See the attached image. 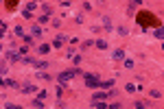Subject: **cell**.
Here are the masks:
<instances>
[{
    "label": "cell",
    "instance_id": "obj_9",
    "mask_svg": "<svg viewBox=\"0 0 164 109\" xmlns=\"http://www.w3.org/2000/svg\"><path fill=\"white\" fill-rule=\"evenodd\" d=\"M31 105H33L35 109H42V107H46V105H44V98H39V96H37V98H33V100H31Z\"/></svg>",
    "mask_w": 164,
    "mask_h": 109
},
{
    "label": "cell",
    "instance_id": "obj_4",
    "mask_svg": "<svg viewBox=\"0 0 164 109\" xmlns=\"http://www.w3.org/2000/svg\"><path fill=\"white\" fill-rule=\"evenodd\" d=\"M109 98V92H94V94H92V100H107Z\"/></svg>",
    "mask_w": 164,
    "mask_h": 109
},
{
    "label": "cell",
    "instance_id": "obj_1",
    "mask_svg": "<svg viewBox=\"0 0 164 109\" xmlns=\"http://www.w3.org/2000/svg\"><path fill=\"white\" fill-rule=\"evenodd\" d=\"M136 22H138L142 29H155V26H160V20L155 18L151 11H140V13H136Z\"/></svg>",
    "mask_w": 164,
    "mask_h": 109
},
{
    "label": "cell",
    "instance_id": "obj_11",
    "mask_svg": "<svg viewBox=\"0 0 164 109\" xmlns=\"http://www.w3.org/2000/svg\"><path fill=\"white\" fill-rule=\"evenodd\" d=\"M2 85H5V87H20L18 81H13V79H5V81H2Z\"/></svg>",
    "mask_w": 164,
    "mask_h": 109
},
{
    "label": "cell",
    "instance_id": "obj_10",
    "mask_svg": "<svg viewBox=\"0 0 164 109\" xmlns=\"http://www.w3.org/2000/svg\"><path fill=\"white\" fill-rule=\"evenodd\" d=\"M125 90H127L129 94H134V92H138V90H140V85H136V83H127V85H125Z\"/></svg>",
    "mask_w": 164,
    "mask_h": 109
},
{
    "label": "cell",
    "instance_id": "obj_5",
    "mask_svg": "<svg viewBox=\"0 0 164 109\" xmlns=\"http://www.w3.org/2000/svg\"><path fill=\"white\" fill-rule=\"evenodd\" d=\"M7 59L13 61V63H18V61H22V54H20V50H18V53L13 50V53H7Z\"/></svg>",
    "mask_w": 164,
    "mask_h": 109
},
{
    "label": "cell",
    "instance_id": "obj_17",
    "mask_svg": "<svg viewBox=\"0 0 164 109\" xmlns=\"http://www.w3.org/2000/svg\"><path fill=\"white\" fill-rule=\"evenodd\" d=\"M92 44H94L92 39H85V42H81V53H83V50H88V48L92 46Z\"/></svg>",
    "mask_w": 164,
    "mask_h": 109
},
{
    "label": "cell",
    "instance_id": "obj_13",
    "mask_svg": "<svg viewBox=\"0 0 164 109\" xmlns=\"http://www.w3.org/2000/svg\"><path fill=\"white\" fill-rule=\"evenodd\" d=\"M33 68H37V70H46V68H48V61H35Z\"/></svg>",
    "mask_w": 164,
    "mask_h": 109
},
{
    "label": "cell",
    "instance_id": "obj_26",
    "mask_svg": "<svg viewBox=\"0 0 164 109\" xmlns=\"http://www.w3.org/2000/svg\"><path fill=\"white\" fill-rule=\"evenodd\" d=\"M22 18H24V20H31V18H33V15H31V9H24V11H22Z\"/></svg>",
    "mask_w": 164,
    "mask_h": 109
},
{
    "label": "cell",
    "instance_id": "obj_19",
    "mask_svg": "<svg viewBox=\"0 0 164 109\" xmlns=\"http://www.w3.org/2000/svg\"><path fill=\"white\" fill-rule=\"evenodd\" d=\"M31 35H42V29H39L37 24H33L31 26Z\"/></svg>",
    "mask_w": 164,
    "mask_h": 109
},
{
    "label": "cell",
    "instance_id": "obj_35",
    "mask_svg": "<svg viewBox=\"0 0 164 109\" xmlns=\"http://www.w3.org/2000/svg\"><path fill=\"white\" fill-rule=\"evenodd\" d=\"M0 33H2V35L7 33V22H0Z\"/></svg>",
    "mask_w": 164,
    "mask_h": 109
},
{
    "label": "cell",
    "instance_id": "obj_31",
    "mask_svg": "<svg viewBox=\"0 0 164 109\" xmlns=\"http://www.w3.org/2000/svg\"><path fill=\"white\" fill-rule=\"evenodd\" d=\"M81 59H83V57H81V54H74V57H72V61H74V66H79V63H81Z\"/></svg>",
    "mask_w": 164,
    "mask_h": 109
},
{
    "label": "cell",
    "instance_id": "obj_21",
    "mask_svg": "<svg viewBox=\"0 0 164 109\" xmlns=\"http://www.w3.org/2000/svg\"><path fill=\"white\" fill-rule=\"evenodd\" d=\"M153 33H155V37H158V39H162V37H164V31H162V26H155V31H153Z\"/></svg>",
    "mask_w": 164,
    "mask_h": 109
},
{
    "label": "cell",
    "instance_id": "obj_16",
    "mask_svg": "<svg viewBox=\"0 0 164 109\" xmlns=\"http://www.w3.org/2000/svg\"><path fill=\"white\" fill-rule=\"evenodd\" d=\"M5 7L9 9V11H11V9H15V7H18V0H7V2H5Z\"/></svg>",
    "mask_w": 164,
    "mask_h": 109
},
{
    "label": "cell",
    "instance_id": "obj_22",
    "mask_svg": "<svg viewBox=\"0 0 164 109\" xmlns=\"http://www.w3.org/2000/svg\"><path fill=\"white\" fill-rule=\"evenodd\" d=\"M42 11L48 13V15H53V7H50V5H44V2H42Z\"/></svg>",
    "mask_w": 164,
    "mask_h": 109
},
{
    "label": "cell",
    "instance_id": "obj_14",
    "mask_svg": "<svg viewBox=\"0 0 164 109\" xmlns=\"http://www.w3.org/2000/svg\"><path fill=\"white\" fill-rule=\"evenodd\" d=\"M37 50H39V54H48L50 53V46H48V44H39V48H37Z\"/></svg>",
    "mask_w": 164,
    "mask_h": 109
},
{
    "label": "cell",
    "instance_id": "obj_8",
    "mask_svg": "<svg viewBox=\"0 0 164 109\" xmlns=\"http://www.w3.org/2000/svg\"><path fill=\"white\" fill-rule=\"evenodd\" d=\"M64 42H66V35H61V33H59V35L53 39V46H55V48H61V46H64Z\"/></svg>",
    "mask_w": 164,
    "mask_h": 109
},
{
    "label": "cell",
    "instance_id": "obj_25",
    "mask_svg": "<svg viewBox=\"0 0 164 109\" xmlns=\"http://www.w3.org/2000/svg\"><path fill=\"white\" fill-rule=\"evenodd\" d=\"M74 54H77V50H74V48H68L66 50V57H68V59H72Z\"/></svg>",
    "mask_w": 164,
    "mask_h": 109
},
{
    "label": "cell",
    "instance_id": "obj_33",
    "mask_svg": "<svg viewBox=\"0 0 164 109\" xmlns=\"http://www.w3.org/2000/svg\"><path fill=\"white\" fill-rule=\"evenodd\" d=\"M24 44H29V46H31V44H33V35H24Z\"/></svg>",
    "mask_w": 164,
    "mask_h": 109
},
{
    "label": "cell",
    "instance_id": "obj_27",
    "mask_svg": "<svg viewBox=\"0 0 164 109\" xmlns=\"http://www.w3.org/2000/svg\"><path fill=\"white\" fill-rule=\"evenodd\" d=\"M13 33H15V35H24V29H22V26H13Z\"/></svg>",
    "mask_w": 164,
    "mask_h": 109
},
{
    "label": "cell",
    "instance_id": "obj_34",
    "mask_svg": "<svg viewBox=\"0 0 164 109\" xmlns=\"http://www.w3.org/2000/svg\"><path fill=\"white\" fill-rule=\"evenodd\" d=\"M74 22H77V24H83V13H79V15L74 18Z\"/></svg>",
    "mask_w": 164,
    "mask_h": 109
},
{
    "label": "cell",
    "instance_id": "obj_2",
    "mask_svg": "<svg viewBox=\"0 0 164 109\" xmlns=\"http://www.w3.org/2000/svg\"><path fill=\"white\" fill-rule=\"evenodd\" d=\"M79 74H83V70H79V68H74V70H66V72H59V74H57V81H59L61 85H66L68 81H72L74 76H79Z\"/></svg>",
    "mask_w": 164,
    "mask_h": 109
},
{
    "label": "cell",
    "instance_id": "obj_20",
    "mask_svg": "<svg viewBox=\"0 0 164 109\" xmlns=\"http://www.w3.org/2000/svg\"><path fill=\"white\" fill-rule=\"evenodd\" d=\"M37 20H39V24H46V22L50 20V15H48V13H42V15H39Z\"/></svg>",
    "mask_w": 164,
    "mask_h": 109
},
{
    "label": "cell",
    "instance_id": "obj_36",
    "mask_svg": "<svg viewBox=\"0 0 164 109\" xmlns=\"http://www.w3.org/2000/svg\"><path fill=\"white\" fill-rule=\"evenodd\" d=\"M53 26H57V29H59V26H61V20H59V18H55V20H53Z\"/></svg>",
    "mask_w": 164,
    "mask_h": 109
},
{
    "label": "cell",
    "instance_id": "obj_29",
    "mask_svg": "<svg viewBox=\"0 0 164 109\" xmlns=\"http://www.w3.org/2000/svg\"><path fill=\"white\" fill-rule=\"evenodd\" d=\"M134 107H136V109H145V107H147V105H145V103H142V100H136V103H134Z\"/></svg>",
    "mask_w": 164,
    "mask_h": 109
},
{
    "label": "cell",
    "instance_id": "obj_7",
    "mask_svg": "<svg viewBox=\"0 0 164 109\" xmlns=\"http://www.w3.org/2000/svg\"><path fill=\"white\" fill-rule=\"evenodd\" d=\"M22 92H24V94H35V92H37V87L29 81V83H24V85H22Z\"/></svg>",
    "mask_w": 164,
    "mask_h": 109
},
{
    "label": "cell",
    "instance_id": "obj_28",
    "mask_svg": "<svg viewBox=\"0 0 164 109\" xmlns=\"http://www.w3.org/2000/svg\"><path fill=\"white\" fill-rule=\"evenodd\" d=\"M20 54H22V57H24V54H29V44H24V46L20 48Z\"/></svg>",
    "mask_w": 164,
    "mask_h": 109
},
{
    "label": "cell",
    "instance_id": "obj_18",
    "mask_svg": "<svg viewBox=\"0 0 164 109\" xmlns=\"http://www.w3.org/2000/svg\"><path fill=\"white\" fill-rule=\"evenodd\" d=\"M94 44H96L98 50H105V48H107V42H105V39H98V42H94Z\"/></svg>",
    "mask_w": 164,
    "mask_h": 109
},
{
    "label": "cell",
    "instance_id": "obj_3",
    "mask_svg": "<svg viewBox=\"0 0 164 109\" xmlns=\"http://www.w3.org/2000/svg\"><path fill=\"white\" fill-rule=\"evenodd\" d=\"M83 79H85V87H98V85H101V79H98L96 74L85 72V74H83Z\"/></svg>",
    "mask_w": 164,
    "mask_h": 109
},
{
    "label": "cell",
    "instance_id": "obj_32",
    "mask_svg": "<svg viewBox=\"0 0 164 109\" xmlns=\"http://www.w3.org/2000/svg\"><path fill=\"white\" fill-rule=\"evenodd\" d=\"M125 68H127V70H131V68H134V61H131V59H125Z\"/></svg>",
    "mask_w": 164,
    "mask_h": 109
},
{
    "label": "cell",
    "instance_id": "obj_30",
    "mask_svg": "<svg viewBox=\"0 0 164 109\" xmlns=\"http://www.w3.org/2000/svg\"><path fill=\"white\" fill-rule=\"evenodd\" d=\"M116 33H118V35H127V29H125V26H118V29H116Z\"/></svg>",
    "mask_w": 164,
    "mask_h": 109
},
{
    "label": "cell",
    "instance_id": "obj_15",
    "mask_svg": "<svg viewBox=\"0 0 164 109\" xmlns=\"http://www.w3.org/2000/svg\"><path fill=\"white\" fill-rule=\"evenodd\" d=\"M101 20H103V26H105V31H112V20H109L107 15H103Z\"/></svg>",
    "mask_w": 164,
    "mask_h": 109
},
{
    "label": "cell",
    "instance_id": "obj_23",
    "mask_svg": "<svg viewBox=\"0 0 164 109\" xmlns=\"http://www.w3.org/2000/svg\"><path fill=\"white\" fill-rule=\"evenodd\" d=\"M37 79H42V81H50V74H46V72H37Z\"/></svg>",
    "mask_w": 164,
    "mask_h": 109
},
{
    "label": "cell",
    "instance_id": "obj_12",
    "mask_svg": "<svg viewBox=\"0 0 164 109\" xmlns=\"http://www.w3.org/2000/svg\"><path fill=\"white\" fill-rule=\"evenodd\" d=\"M112 85H114V81L107 79V81H101V85H98V87H103L105 92H109V87H112Z\"/></svg>",
    "mask_w": 164,
    "mask_h": 109
},
{
    "label": "cell",
    "instance_id": "obj_24",
    "mask_svg": "<svg viewBox=\"0 0 164 109\" xmlns=\"http://www.w3.org/2000/svg\"><path fill=\"white\" fill-rule=\"evenodd\" d=\"M149 96H151V98H160V96H162V92H160V90H151V92H149Z\"/></svg>",
    "mask_w": 164,
    "mask_h": 109
},
{
    "label": "cell",
    "instance_id": "obj_6",
    "mask_svg": "<svg viewBox=\"0 0 164 109\" xmlns=\"http://www.w3.org/2000/svg\"><path fill=\"white\" fill-rule=\"evenodd\" d=\"M112 59H114V61H122V59H125V50H122V48H116L114 53H112Z\"/></svg>",
    "mask_w": 164,
    "mask_h": 109
}]
</instances>
